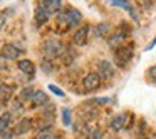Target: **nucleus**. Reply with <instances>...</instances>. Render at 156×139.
<instances>
[{"label": "nucleus", "instance_id": "obj_1", "mask_svg": "<svg viewBox=\"0 0 156 139\" xmlns=\"http://www.w3.org/2000/svg\"><path fill=\"white\" fill-rule=\"evenodd\" d=\"M82 20V14L76 9H69L66 12H61L57 17L59 24H67V25H77Z\"/></svg>", "mask_w": 156, "mask_h": 139}, {"label": "nucleus", "instance_id": "obj_2", "mask_svg": "<svg viewBox=\"0 0 156 139\" xmlns=\"http://www.w3.org/2000/svg\"><path fill=\"white\" fill-rule=\"evenodd\" d=\"M42 52L45 54V57H51V59L57 57V55L64 54V45H62L59 40L52 39V40L44 42V45H42Z\"/></svg>", "mask_w": 156, "mask_h": 139}, {"label": "nucleus", "instance_id": "obj_3", "mask_svg": "<svg viewBox=\"0 0 156 139\" xmlns=\"http://www.w3.org/2000/svg\"><path fill=\"white\" fill-rule=\"evenodd\" d=\"M133 57V52L129 47H118L114 50V61L119 67H126Z\"/></svg>", "mask_w": 156, "mask_h": 139}, {"label": "nucleus", "instance_id": "obj_4", "mask_svg": "<svg viewBox=\"0 0 156 139\" xmlns=\"http://www.w3.org/2000/svg\"><path fill=\"white\" fill-rule=\"evenodd\" d=\"M82 85H84V89L89 92L99 89V85H101V77H99V74L98 72H89V74L82 79Z\"/></svg>", "mask_w": 156, "mask_h": 139}, {"label": "nucleus", "instance_id": "obj_5", "mask_svg": "<svg viewBox=\"0 0 156 139\" xmlns=\"http://www.w3.org/2000/svg\"><path fill=\"white\" fill-rule=\"evenodd\" d=\"M98 74L101 79H112V75H114V65L108 61H101L98 64Z\"/></svg>", "mask_w": 156, "mask_h": 139}, {"label": "nucleus", "instance_id": "obj_6", "mask_svg": "<svg viewBox=\"0 0 156 139\" xmlns=\"http://www.w3.org/2000/svg\"><path fill=\"white\" fill-rule=\"evenodd\" d=\"M19 55H20V50H19L15 45H12V44H5L4 47L0 49V57L2 59L15 61V59H19Z\"/></svg>", "mask_w": 156, "mask_h": 139}, {"label": "nucleus", "instance_id": "obj_7", "mask_svg": "<svg viewBox=\"0 0 156 139\" xmlns=\"http://www.w3.org/2000/svg\"><path fill=\"white\" fill-rule=\"evenodd\" d=\"M32 127H34V121H32L30 117H24L17 122V126H15V129H14V134L15 136L27 134V132H30Z\"/></svg>", "mask_w": 156, "mask_h": 139}, {"label": "nucleus", "instance_id": "obj_8", "mask_svg": "<svg viewBox=\"0 0 156 139\" xmlns=\"http://www.w3.org/2000/svg\"><path fill=\"white\" fill-rule=\"evenodd\" d=\"M14 94V87L9 84H0V107H4L9 101L12 99Z\"/></svg>", "mask_w": 156, "mask_h": 139}, {"label": "nucleus", "instance_id": "obj_9", "mask_svg": "<svg viewBox=\"0 0 156 139\" xmlns=\"http://www.w3.org/2000/svg\"><path fill=\"white\" fill-rule=\"evenodd\" d=\"M87 35H89V27L84 25V27L76 30L74 37H72V42H74L76 45H84L86 42H87Z\"/></svg>", "mask_w": 156, "mask_h": 139}, {"label": "nucleus", "instance_id": "obj_10", "mask_svg": "<svg viewBox=\"0 0 156 139\" xmlns=\"http://www.w3.org/2000/svg\"><path fill=\"white\" fill-rule=\"evenodd\" d=\"M109 4L112 5V7H121V9H126V10L131 14V17L134 19V20H139L138 19V15H136V12H134V9H133V5L129 4L128 0H109Z\"/></svg>", "mask_w": 156, "mask_h": 139}, {"label": "nucleus", "instance_id": "obj_11", "mask_svg": "<svg viewBox=\"0 0 156 139\" xmlns=\"http://www.w3.org/2000/svg\"><path fill=\"white\" fill-rule=\"evenodd\" d=\"M32 106L34 107H42V106H47L49 104V97H47V94L45 92H42V91H35V96L32 97Z\"/></svg>", "mask_w": 156, "mask_h": 139}, {"label": "nucleus", "instance_id": "obj_12", "mask_svg": "<svg viewBox=\"0 0 156 139\" xmlns=\"http://www.w3.org/2000/svg\"><path fill=\"white\" fill-rule=\"evenodd\" d=\"M19 69H20L24 74H27V75H34V72H35V65H34V62L32 61H29V59H22V61H19Z\"/></svg>", "mask_w": 156, "mask_h": 139}, {"label": "nucleus", "instance_id": "obj_13", "mask_svg": "<svg viewBox=\"0 0 156 139\" xmlns=\"http://www.w3.org/2000/svg\"><path fill=\"white\" fill-rule=\"evenodd\" d=\"M49 14H51V12L49 10H45V9H42V7H37L35 9V22H37V24H45V22L49 20Z\"/></svg>", "mask_w": 156, "mask_h": 139}, {"label": "nucleus", "instance_id": "obj_14", "mask_svg": "<svg viewBox=\"0 0 156 139\" xmlns=\"http://www.w3.org/2000/svg\"><path fill=\"white\" fill-rule=\"evenodd\" d=\"M126 114H119V116H116V117H112V121H111V129L112 131H121L122 127H124V121H126Z\"/></svg>", "mask_w": 156, "mask_h": 139}, {"label": "nucleus", "instance_id": "obj_15", "mask_svg": "<svg viewBox=\"0 0 156 139\" xmlns=\"http://www.w3.org/2000/svg\"><path fill=\"white\" fill-rule=\"evenodd\" d=\"M10 119H12V114H10V112H5V114L0 116V132L9 131V126H10Z\"/></svg>", "mask_w": 156, "mask_h": 139}, {"label": "nucleus", "instance_id": "obj_16", "mask_svg": "<svg viewBox=\"0 0 156 139\" xmlns=\"http://www.w3.org/2000/svg\"><path fill=\"white\" fill-rule=\"evenodd\" d=\"M35 96V89L34 87H24L20 92V99L22 101H32V97Z\"/></svg>", "mask_w": 156, "mask_h": 139}, {"label": "nucleus", "instance_id": "obj_17", "mask_svg": "<svg viewBox=\"0 0 156 139\" xmlns=\"http://www.w3.org/2000/svg\"><path fill=\"white\" fill-rule=\"evenodd\" d=\"M124 37H126V32H124V30H118L114 35H112L111 40H109V45H111V47H114V45L119 44V42H121Z\"/></svg>", "mask_w": 156, "mask_h": 139}, {"label": "nucleus", "instance_id": "obj_18", "mask_svg": "<svg viewBox=\"0 0 156 139\" xmlns=\"http://www.w3.org/2000/svg\"><path fill=\"white\" fill-rule=\"evenodd\" d=\"M109 32V25L108 24H99L96 25V37H104Z\"/></svg>", "mask_w": 156, "mask_h": 139}, {"label": "nucleus", "instance_id": "obj_19", "mask_svg": "<svg viewBox=\"0 0 156 139\" xmlns=\"http://www.w3.org/2000/svg\"><path fill=\"white\" fill-rule=\"evenodd\" d=\"M49 137H51V129L49 127H42L39 131V134L35 136V139H49Z\"/></svg>", "mask_w": 156, "mask_h": 139}, {"label": "nucleus", "instance_id": "obj_20", "mask_svg": "<svg viewBox=\"0 0 156 139\" xmlns=\"http://www.w3.org/2000/svg\"><path fill=\"white\" fill-rule=\"evenodd\" d=\"M62 122H64V126H71V111L69 109H62Z\"/></svg>", "mask_w": 156, "mask_h": 139}, {"label": "nucleus", "instance_id": "obj_21", "mask_svg": "<svg viewBox=\"0 0 156 139\" xmlns=\"http://www.w3.org/2000/svg\"><path fill=\"white\" fill-rule=\"evenodd\" d=\"M54 2H55V0H41V5H39V7H42V9H45V10L51 12V9H52V5H54Z\"/></svg>", "mask_w": 156, "mask_h": 139}, {"label": "nucleus", "instance_id": "obj_22", "mask_svg": "<svg viewBox=\"0 0 156 139\" xmlns=\"http://www.w3.org/2000/svg\"><path fill=\"white\" fill-rule=\"evenodd\" d=\"M49 91H52L55 96H59V97H64V91H62V89H59L57 85H54V84L49 85Z\"/></svg>", "mask_w": 156, "mask_h": 139}, {"label": "nucleus", "instance_id": "obj_23", "mask_svg": "<svg viewBox=\"0 0 156 139\" xmlns=\"http://www.w3.org/2000/svg\"><path fill=\"white\" fill-rule=\"evenodd\" d=\"M42 71L44 72H52V62L51 61H42Z\"/></svg>", "mask_w": 156, "mask_h": 139}, {"label": "nucleus", "instance_id": "obj_24", "mask_svg": "<svg viewBox=\"0 0 156 139\" xmlns=\"http://www.w3.org/2000/svg\"><path fill=\"white\" fill-rule=\"evenodd\" d=\"M148 77H149V79H151V81L156 84V65L149 67V71H148Z\"/></svg>", "mask_w": 156, "mask_h": 139}, {"label": "nucleus", "instance_id": "obj_25", "mask_svg": "<svg viewBox=\"0 0 156 139\" xmlns=\"http://www.w3.org/2000/svg\"><path fill=\"white\" fill-rule=\"evenodd\" d=\"M24 111V107H22V102L20 101H15L14 102V107H12V112H22ZM10 112V114H12Z\"/></svg>", "mask_w": 156, "mask_h": 139}, {"label": "nucleus", "instance_id": "obj_26", "mask_svg": "<svg viewBox=\"0 0 156 139\" xmlns=\"http://www.w3.org/2000/svg\"><path fill=\"white\" fill-rule=\"evenodd\" d=\"M5 22H7V15H5L4 12H0V30H2V29H4Z\"/></svg>", "mask_w": 156, "mask_h": 139}, {"label": "nucleus", "instance_id": "obj_27", "mask_svg": "<svg viewBox=\"0 0 156 139\" xmlns=\"http://www.w3.org/2000/svg\"><path fill=\"white\" fill-rule=\"evenodd\" d=\"M101 137H102L101 129H94V131H92V139H101Z\"/></svg>", "mask_w": 156, "mask_h": 139}, {"label": "nucleus", "instance_id": "obj_28", "mask_svg": "<svg viewBox=\"0 0 156 139\" xmlns=\"http://www.w3.org/2000/svg\"><path fill=\"white\" fill-rule=\"evenodd\" d=\"M0 139H12L10 131H4V132H0Z\"/></svg>", "mask_w": 156, "mask_h": 139}, {"label": "nucleus", "instance_id": "obj_29", "mask_svg": "<svg viewBox=\"0 0 156 139\" xmlns=\"http://www.w3.org/2000/svg\"><path fill=\"white\" fill-rule=\"evenodd\" d=\"M49 139H61V137H49Z\"/></svg>", "mask_w": 156, "mask_h": 139}]
</instances>
